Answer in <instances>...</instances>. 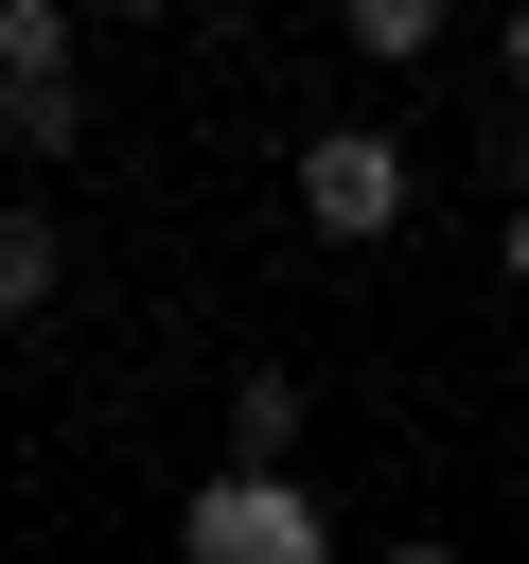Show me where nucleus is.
Segmentation results:
<instances>
[{
	"mask_svg": "<svg viewBox=\"0 0 529 564\" xmlns=\"http://www.w3.org/2000/svg\"><path fill=\"white\" fill-rule=\"evenodd\" d=\"M406 212H423L406 123H300V229H317V247H388Z\"/></svg>",
	"mask_w": 529,
	"mask_h": 564,
	"instance_id": "f257e3e1",
	"label": "nucleus"
},
{
	"mask_svg": "<svg viewBox=\"0 0 529 564\" xmlns=\"http://www.w3.org/2000/svg\"><path fill=\"white\" fill-rule=\"evenodd\" d=\"M176 564H335V529H317V494H300V476H194Z\"/></svg>",
	"mask_w": 529,
	"mask_h": 564,
	"instance_id": "f03ea898",
	"label": "nucleus"
},
{
	"mask_svg": "<svg viewBox=\"0 0 529 564\" xmlns=\"http://www.w3.org/2000/svg\"><path fill=\"white\" fill-rule=\"evenodd\" d=\"M300 423H317L300 370H247V388H229V476H300Z\"/></svg>",
	"mask_w": 529,
	"mask_h": 564,
	"instance_id": "7ed1b4c3",
	"label": "nucleus"
},
{
	"mask_svg": "<svg viewBox=\"0 0 529 564\" xmlns=\"http://www.w3.org/2000/svg\"><path fill=\"white\" fill-rule=\"evenodd\" d=\"M71 0H0V88H71Z\"/></svg>",
	"mask_w": 529,
	"mask_h": 564,
	"instance_id": "20e7f679",
	"label": "nucleus"
},
{
	"mask_svg": "<svg viewBox=\"0 0 529 564\" xmlns=\"http://www.w3.org/2000/svg\"><path fill=\"white\" fill-rule=\"evenodd\" d=\"M53 282H71L53 212H0V335H18V317H53Z\"/></svg>",
	"mask_w": 529,
	"mask_h": 564,
	"instance_id": "39448f33",
	"label": "nucleus"
},
{
	"mask_svg": "<svg viewBox=\"0 0 529 564\" xmlns=\"http://www.w3.org/2000/svg\"><path fill=\"white\" fill-rule=\"evenodd\" d=\"M335 35H353V53H370V70H423V53H441V0H353V18H335Z\"/></svg>",
	"mask_w": 529,
	"mask_h": 564,
	"instance_id": "423d86ee",
	"label": "nucleus"
},
{
	"mask_svg": "<svg viewBox=\"0 0 529 564\" xmlns=\"http://www.w3.org/2000/svg\"><path fill=\"white\" fill-rule=\"evenodd\" d=\"M88 141V88H0V159H71Z\"/></svg>",
	"mask_w": 529,
	"mask_h": 564,
	"instance_id": "0eeeda50",
	"label": "nucleus"
},
{
	"mask_svg": "<svg viewBox=\"0 0 529 564\" xmlns=\"http://www.w3.org/2000/svg\"><path fill=\"white\" fill-rule=\"evenodd\" d=\"M494 70H511V106H529V0H511V18H494Z\"/></svg>",
	"mask_w": 529,
	"mask_h": 564,
	"instance_id": "6e6552de",
	"label": "nucleus"
},
{
	"mask_svg": "<svg viewBox=\"0 0 529 564\" xmlns=\"http://www.w3.org/2000/svg\"><path fill=\"white\" fill-rule=\"evenodd\" d=\"M370 564H458V546H441V529H406V546H370Z\"/></svg>",
	"mask_w": 529,
	"mask_h": 564,
	"instance_id": "1a4fd4ad",
	"label": "nucleus"
},
{
	"mask_svg": "<svg viewBox=\"0 0 529 564\" xmlns=\"http://www.w3.org/2000/svg\"><path fill=\"white\" fill-rule=\"evenodd\" d=\"M494 264H511V282H529V194H511V229H494Z\"/></svg>",
	"mask_w": 529,
	"mask_h": 564,
	"instance_id": "9d476101",
	"label": "nucleus"
}]
</instances>
